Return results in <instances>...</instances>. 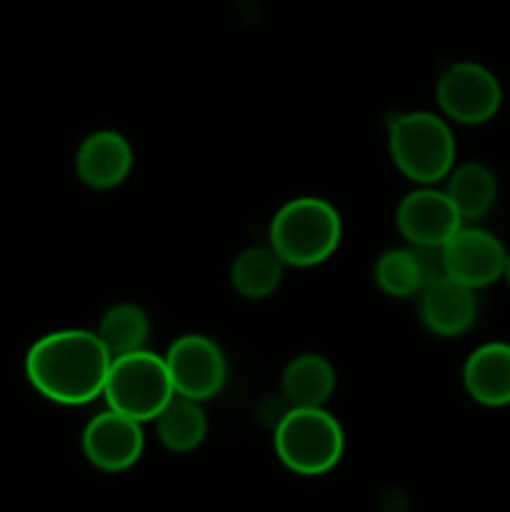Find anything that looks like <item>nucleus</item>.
I'll return each mask as SVG.
<instances>
[{
  "label": "nucleus",
  "instance_id": "f257e3e1",
  "mask_svg": "<svg viewBox=\"0 0 510 512\" xmlns=\"http://www.w3.org/2000/svg\"><path fill=\"white\" fill-rule=\"evenodd\" d=\"M113 355L98 333L65 328L43 335L25 355V375L45 400L58 405H85L103 395Z\"/></svg>",
  "mask_w": 510,
  "mask_h": 512
},
{
  "label": "nucleus",
  "instance_id": "f03ea898",
  "mask_svg": "<svg viewBox=\"0 0 510 512\" xmlns=\"http://www.w3.org/2000/svg\"><path fill=\"white\" fill-rule=\"evenodd\" d=\"M343 238L340 213L323 198L303 195L280 205L270 220L268 240L285 265L313 268L338 250Z\"/></svg>",
  "mask_w": 510,
  "mask_h": 512
},
{
  "label": "nucleus",
  "instance_id": "7ed1b4c3",
  "mask_svg": "<svg viewBox=\"0 0 510 512\" xmlns=\"http://www.w3.org/2000/svg\"><path fill=\"white\" fill-rule=\"evenodd\" d=\"M388 148L395 168L408 180L433 185L455 168V135L443 115L413 110L390 120Z\"/></svg>",
  "mask_w": 510,
  "mask_h": 512
},
{
  "label": "nucleus",
  "instance_id": "20e7f679",
  "mask_svg": "<svg viewBox=\"0 0 510 512\" xmlns=\"http://www.w3.org/2000/svg\"><path fill=\"white\" fill-rule=\"evenodd\" d=\"M275 455L298 475H323L343 458L345 435L325 408H288L273 435Z\"/></svg>",
  "mask_w": 510,
  "mask_h": 512
},
{
  "label": "nucleus",
  "instance_id": "39448f33",
  "mask_svg": "<svg viewBox=\"0 0 510 512\" xmlns=\"http://www.w3.org/2000/svg\"><path fill=\"white\" fill-rule=\"evenodd\" d=\"M103 395L110 410L148 423L168 405L175 388L163 355L140 348L110 360Z\"/></svg>",
  "mask_w": 510,
  "mask_h": 512
},
{
  "label": "nucleus",
  "instance_id": "423d86ee",
  "mask_svg": "<svg viewBox=\"0 0 510 512\" xmlns=\"http://www.w3.org/2000/svg\"><path fill=\"white\" fill-rule=\"evenodd\" d=\"M435 100L448 120L460 125H483L498 115L503 105V85L490 68L463 60L440 73Z\"/></svg>",
  "mask_w": 510,
  "mask_h": 512
},
{
  "label": "nucleus",
  "instance_id": "0eeeda50",
  "mask_svg": "<svg viewBox=\"0 0 510 512\" xmlns=\"http://www.w3.org/2000/svg\"><path fill=\"white\" fill-rule=\"evenodd\" d=\"M163 358L168 365L170 380H173L175 395L198 400V403L218 395L228 378V363H225L223 350L205 335H180Z\"/></svg>",
  "mask_w": 510,
  "mask_h": 512
},
{
  "label": "nucleus",
  "instance_id": "6e6552de",
  "mask_svg": "<svg viewBox=\"0 0 510 512\" xmlns=\"http://www.w3.org/2000/svg\"><path fill=\"white\" fill-rule=\"evenodd\" d=\"M440 255L448 278L480 290L503 280L508 250L490 230L463 223V228L440 248Z\"/></svg>",
  "mask_w": 510,
  "mask_h": 512
},
{
  "label": "nucleus",
  "instance_id": "1a4fd4ad",
  "mask_svg": "<svg viewBox=\"0 0 510 512\" xmlns=\"http://www.w3.org/2000/svg\"><path fill=\"white\" fill-rule=\"evenodd\" d=\"M465 220L450 203L445 190L423 185L420 190L405 195L395 210V225L405 243L423 245V248H443Z\"/></svg>",
  "mask_w": 510,
  "mask_h": 512
},
{
  "label": "nucleus",
  "instance_id": "9d476101",
  "mask_svg": "<svg viewBox=\"0 0 510 512\" xmlns=\"http://www.w3.org/2000/svg\"><path fill=\"white\" fill-rule=\"evenodd\" d=\"M145 448L143 423L118 413L103 410L83 430V453L103 473H123L133 468Z\"/></svg>",
  "mask_w": 510,
  "mask_h": 512
},
{
  "label": "nucleus",
  "instance_id": "9b49d317",
  "mask_svg": "<svg viewBox=\"0 0 510 512\" xmlns=\"http://www.w3.org/2000/svg\"><path fill=\"white\" fill-rule=\"evenodd\" d=\"M418 313L425 328L438 338H458L473 328L478 318L475 290L458 280L440 275L418 295Z\"/></svg>",
  "mask_w": 510,
  "mask_h": 512
},
{
  "label": "nucleus",
  "instance_id": "f8f14e48",
  "mask_svg": "<svg viewBox=\"0 0 510 512\" xmlns=\"http://www.w3.org/2000/svg\"><path fill=\"white\" fill-rule=\"evenodd\" d=\"M445 275L440 248L403 245L390 248L375 263V283L390 298H413L435 278Z\"/></svg>",
  "mask_w": 510,
  "mask_h": 512
},
{
  "label": "nucleus",
  "instance_id": "ddd939ff",
  "mask_svg": "<svg viewBox=\"0 0 510 512\" xmlns=\"http://www.w3.org/2000/svg\"><path fill=\"white\" fill-rule=\"evenodd\" d=\"M133 168V148L115 130H95L75 153V173L88 188L110 190L123 183Z\"/></svg>",
  "mask_w": 510,
  "mask_h": 512
},
{
  "label": "nucleus",
  "instance_id": "4468645a",
  "mask_svg": "<svg viewBox=\"0 0 510 512\" xmlns=\"http://www.w3.org/2000/svg\"><path fill=\"white\" fill-rule=\"evenodd\" d=\"M463 385L485 408L510 405V343L493 340L475 348L463 365Z\"/></svg>",
  "mask_w": 510,
  "mask_h": 512
},
{
  "label": "nucleus",
  "instance_id": "2eb2a0df",
  "mask_svg": "<svg viewBox=\"0 0 510 512\" xmlns=\"http://www.w3.org/2000/svg\"><path fill=\"white\" fill-rule=\"evenodd\" d=\"M335 390V368L328 358L303 353L290 360L280 378V393L288 408H323Z\"/></svg>",
  "mask_w": 510,
  "mask_h": 512
},
{
  "label": "nucleus",
  "instance_id": "dca6fc26",
  "mask_svg": "<svg viewBox=\"0 0 510 512\" xmlns=\"http://www.w3.org/2000/svg\"><path fill=\"white\" fill-rule=\"evenodd\" d=\"M445 195H448L450 203L455 205V210H458L465 223L480 220L493 210L495 200H498V180H495V173L488 165L465 163L448 173Z\"/></svg>",
  "mask_w": 510,
  "mask_h": 512
},
{
  "label": "nucleus",
  "instance_id": "f3484780",
  "mask_svg": "<svg viewBox=\"0 0 510 512\" xmlns=\"http://www.w3.org/2000/svg\"><path fill=\"white\" fill-rule=\"evenodd\" d=\"M155 430H158V440L170 453H190L208 435L203 403L173 395L168 405L155 415Z\"/></svg>",
  "mask_w": 510,
  "mask_h": 512
},
{
  "label": "nucleus",
  "instance_id": "a211bd4d",
  "mask_svg": "<svg viewBox=\"0 0 510 512\" xmlns=\"http://www.w3.org/2000/svg\"><path fill=\"white\" fill-rule=\"evenodd\" d=\"M285 263L270 248H248L233 260L230 283L243 298L263 300L280 288Z\"/></svg>",
  "mask_w": 510,
  "mask_h": 512
},
{
  "label": "nucleus",
  "instance_id": "6ab92c4d",
  "mask_svg": "<svg viewBox=\"0 0 510 512\" xmlns=\"http://www.w3.org/2000/svg\"><path fill=\"white\" fill-rule=\"evenodd\" d=\"M150 333V320L140 305L118 303L105 310L98 325V338L113 358L145 348Z\"/></svg>",
  "mask_w": 510,
  "mask_h": 512
},
{
  "label": "nucleus",
  "instance_id": "aec40b11",
  "mask_svg": "<svg viewBox=\"0 0 510 512\" xmlns=\"http://www.w3.org/2000/svg\"><path fill=\"white\" fill-rule=\"evenodd\" d=\"M503 280L510 285V250H508V258H505V270H503Z\"/></svg>",
  "mask_w": 510,
  "mask_h": 512
}]
</instances>
